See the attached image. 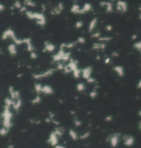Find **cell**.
Listing matches in <instances>:
<instances>
[{
    "instance_id": "c3c4849f",
    "label": "cell",
    "mask_w": 141,
    "mask_h": 148,
    "mask_svg": "<svg viewBox=\"0 0 141 148\" xmlns=\"http://www.w3.org/2000/svg\"><path fill=\"white\" fill-rule=\"evenodd\" d=\"M55 148H65V147H64L63 145H57L56 146H55Z\"/></svg>"
},
{
    "instance_id": "d590c367",
    "label": "cell",
    "mask_w": 141,
    "mask_h": 148,
    "mask_svg": "<svg viewBox=\"0 0 141 148\" xmlns=\"http://www.w3.org/2000/svg\"><path fill=\"white\" fill-rule=\"evenodd\" d=\"M30 58L32 60H35L37 58H38V54L35 51H32L30 53Z\"/></svg>"
},
{
    "instance_id": "5bb4252c",
    "label": "cell",
    "mask_w": 141,
    "mask_h": 148,
    "mask_svg": "<svg viewBox=\"0 0 141 148\" xmlns=\"http://www.w3.org/2000/svg\"><path fill=\"white\" fill-rule=\"evenodd\" d=\"M23 44H26V46H27V50L30 53L35 51V48H34V46H33L32 44V40L30 37L23 38Z\"/></svg>"
},
{
    "instance_id": "4fadbf2b",
    "label": "cell",
    "mask_w": 141,
    "mask_h": 148,
    "mask_svg": "<svg viewBox=\"0 0 141 148\" xmlns=\"http://www.w3.org/2000/svg\"><path fill=\"white\" fill-rule=\"evenodd\" d=\"M56 46L52 42L45 41L44 42V48H43V52H53L55 50Z\"/></svg>"
},
{
    "instance_id": "6da1fadb",
    "label": "cell",
    "mask_w": 141,
    "mask_h": 148,
    "mask_svg": "<svg viewBox=\"0 0 141 148\" xmlns=\"http://www.w3.org/2000/svg\"><path fill=\"white\" fill-rule=\"evenodd\" d=\"M26 15L30 19L35 20L37 24L41 27H43L46 24V18L45 16L41 13L37 12H32L30 10H27L26 13Z\"/></svg>"
},
{
    "instance_id": "8d00e7d4",
    "label": "cell",
    "mask_w": 141,
    "mask_h": 148,
    "mask_svg": "<svg viewBox=\"0 0 141 148\" xmlns=\"http://www.w3.org/2000/svg\"><path fill=\"white\" fill-rule=\"evenodd\" d=\"M90 136V132H87L85 133H84L83 134H82L81 136H79V139H86Z\"/></svg>"
},
{
    "instance_id": "ab89813d",
    "label": "cell",
    "mask_w": 141,
    "mask_h": 148,
    "mask_svg": "<svg viewBox=\"0 0 141 148\" xmlns=\"http://www.w3.org/2000/svg\"><path fill=\"white\" fill-rule=\"evenodd\" d=\"M87 82L90 84H93V83H94V82H96V80L94 77H90L89 79H87Z\"/></svg>"
},
{
    "instance_id": "e0dca14e",
    "label": "cell",
    "mask_w": 141,
    "mask_h": 148,
    "mask_svg": "<svg viewBox=\"0 0 141 148\" xmlns=\"http://www.w3.org/2000/svg\"><path fill=\"white\" fill-rule=\"evenodd\" d=\"M100 6L102 7H105L107 13H112L113 12V5L112 3L109 1H101L100 3Z\"/></svg>"
},
{
    "instance_id": "f546056e",
    "label": "cell",
    "mask_w": 141,
    "mask_h": 148,
    "mask_svg": "<svg viewBox=\"0 0 141 148\" xmlns=\"http://www.w3.org/2000/svg\"><path fill=\"white\" fill-rule=\"evenodd\" d=\"M9 130L10 129H7V128H6V127H1V130H0V134H1V136H4L7 135V134H8V133L9 132Z\"/></svg>"
},
{
    "instance_id": "f1b7e54d",
    "label": "cell",
    "mask_w": 141,
    "mask_h": 148,
    "mask_svg": "<svg viewBox=\"0 0 141 148\" xmlns=\"http://www.w3.org/2000/svg\"><path fill=\"white\" fill-rule=\"evenodd\" d=\"M112 37H109V36H102V37H100L98 39L99 41L101 42H109V41H111L112 39Z\"/></svg>"
},
{
    "instance_id": "681fc988",
    "label": "cell",
    "mask_w": 141,
    "mask_h": 148,
    "mask_svg": "<svg viewBox=\"0 0 141 148\" xmlns=\"http://www.w3.org/2000/svg\"><path fill=\"white\" fill-rule=\"evenodd\" d=\"M137 38H138V37H137V36H136V34H134V35H133V36H132V39H133V40H136Z\"/></svg>"
},
{
    "instance_id": "4316f807",
    "label": "cell",
    "mask_w": 141,
    "mask_h": 148,
    "mask_svg": "<svg viewBox=\"0 0 141 148\" xmlns=\"http://www.w3.org/2000/svg\"><path fill=\"white\" fill-rule=\"evenodd\" d=\"M76 87H77V90L79 92H82V91H83L85 89V85L83 82H79V83L77 84Z\"/></svg>"
},
{
    "instance_id": "8992f818",
    "label": "cell",
    "mask_w": 141,
    "mask_h": 148,
    "mask_svg": "<svg viewBox=\"0 0 141 148\" xmlns=\"http://www.w3.org/2000/svg\"><path fill=\"white\" fill-rule=\"evenodd\" d=\"M16 37L17 36L15 33V31H13V29H8L6 31H4L3 33H2V36H1V39L3 40H6V39H8L9 38L12 39L13 40H14Z\"/></svg>"
},
{
    "instance_id": "836d02e7",
    "label": "cell",
    "mask_w": 141,
    "mask_h": 148,
    "mask_svg": "<svg viewBox=\"0 0 141 148\" xmlns=\"http://www.w3.org/2000/svg\"><path fill=\"white\" fill-rule=\"evenodd\" d=\"M77 42L78 44H83L85 43V39L83 37H82V36H81L79 37H78L77 39Z\"/></svg>"
},
{
    "instance_id": "d6986e66",
    "label": "cell",
    "mask_w": 141,
    "mask_h": 148,
    "mask_svg": "<svg viewBox=\"0 0 141 148\" xmlns=\"http://www.w3.org/2000/svg\"><path fill=\"white\" fill-rule=\"evenodd\" d=\"M97 23H98V19L96 17H94L90 21L89 26H88V32L90 33H92L93 32L94 30L95 29L96 25H97Z\"/></svg>"
},
{
    "instance_id": "ba28073f",
    "label": "cell",
    "mask_w": 141,
    "mask_h": 148,
    "mask_svg": "<svg viewBox=\"0 0 141 148\" xmlns=\"http://www.w3.org/2000/svg\"><path fill=\"white\" fill-rule=\"evenodd\" d=\"M48 143L54 147L59 144V138L55 132H52L51 134H50L48 137Z\"/></svg>"
},
{
    "instance_id": "2e32d148",
    "label": "cell",
    "mask_w": 141,
    "mask_h": 148,
    "mask_svg": "<svg viewBox=\"0 0 141 148\" xmlns=\"http://www.w3.org/2000/svg\"><path fill=\"white\" fill-rule=\"evenodd\" d=\"M8 51L11 56H15L17 53V44L15 43L10 44L8 46Z\"/></svg>"
},
{
    "instance_id": "83f0119b",
    "label": "cell",
    "mask_w": 141,
    "mask_h": 148,
    "mask_svg": "<svg viewBox=\"0 0 141 148\" xmlns=\"http://www.w3.org/2000/svg\"><path fill=\"white\" fill-rule=\"evenodd\" d=\"M41 96L39 95H37L36 96V97L35 98H33L32 100H31V103L32 105H37L39 103H41Z\"/></svg>"
},
{
    "instance_id": "9a60e30c",
    "label": "cell",
    "mask_w": 141,
    "mask_h": 148,
    "mask_svg": "<svg viewBox=\"0 0 141 148\" xmlns=\"http://www.w3.org/2000/svg\"><path fill=\"white\" fill-rule=\"evenodd\" d=\"M113 71L115 72L116 74L119 75V77H123L125 75V69L122 66L117 65L112 68Z\"/></svg>"
},
{
    "instance_id": "f907efd6",
    "label": "cell",
    "mask_w": 141,
    "mask_h": 148,
    "mask_svg": "<svg viewBox=\"0 0 141 148\" xmlns=\"http://www.w3.org/2000/svg\"><path fill=\"white\" fill-rule=\"evenodd\" d=\"M138 129H140V131H141V120L138 122Z\"/></svg>"
},
{
    "instance_id": "44dd1931",
    "label": "cell",
    "mask_w": 141,
    "mask_h": 148,
    "mask_svg": "<svg viewBox=\"0 0 141 148\" xmlns=\"http://www.w3.org/2000/svg\"><path fill=\"white\" fill-rule=\"evenodd\" d=\"M22 105V100L21 98L17 99V100H13V107L14 110L15 111H19L20 110V108L21 107Z\"/></svg>"
},
{
    "instance_id": "6f0895ef",
    "label": "cell",
    "mask_w": 141,
    "mask_h": 148,
    "mask_svg": "<svg viewBox=\"0 0 141 148\" xmlns=\"http://www.w3.org/2000/svg\"></svg>"
},
{
    "instance_id": "816d5d0a",
    "label": "cell",
    "mask_w": 141,
    "mask_h": 148,
    "mask_svg": "<svg viewBox=\"0 0 141 148\" xmlns=\"http://www.w3.org/2000/svg\"><path fill=\"white\" fill-rule=\"evenodd\" d=\"M30 1H31V0H24V4H25L26 3H27V2Z\"/></svg>"
},
{
    "instance_id": "d4e9b609",
    "label": "cell",
    "mask_w": 141,
    "mask_h": 148,
    "mask_svg": "<svg viewBox=\"0 0 141 148\" xmlns=\"http://www.w3.org/2000/svg\"><path fill=\"white\" fill-rule=\"evenodd\" d=\"M69 136H70V138L73 141H77L79 139V136L76 131H74V129H70L69 130Z\"/></svg>"
},
{
    "instance_id": "d6a6232c",
    "label": "cell",
    "mask_w": 141,
    "mask_h": 148,
    "mask_svg": "<svg viewBox=\"0 0 141 148\" xmlns=\"http://www.w3.org/2000/svg\"><path fill=\"white\" fill-rule=\"evenodd\" d=\"M97 95H98V92H97V91L96 89H94V90L92 91L90 93V97L91 98H92V99L96 98Z\"/></svg>"
},
{
    "instance_id": "7c38bea8",
    "label": "cell",
    "mask_w": 141,
    "mask_h": 148,
    "mask_svg": "<svg viewBox=\"0 0 141 148\" xmlns=\"http://www.w3.org/2000/svg\"><path fill=\"white\" fill-rule=\"evenodd\" d=\"M8 91H9L10 98L13 100H17V99L21 98V95H20L19 91L15 90L13 87H10L9 89H8Z\"/></svg>"
},
{
    "instance_id": "7402d4cb",
    "label": "cell",
    "mask_w": 141,
    "mask_h": 148,
    "mask_svg": "<svg viewBox=\"0 0 141 148\" xmlns=\"http://www.w3.org/2000/svg\"><path fill=\"white\" fill-rule=\"evenodd\" d=\"M106 48V44L104 42H101V43H94L92 45V48L94 50H96V51H99V50H102L103 51L105 48Z\"/></svg>"
},
{
    "instance_id": "11a10c76",
    "label": "cell",
    "mask_w": 141,
    "mask_h": 148,
    "mask_svg": "<svg viewBox=\"0 0 141 148\" xmlns=\"http://www.w3.org/2000/svg\"><path fill=\"white\" fill-rule=\"evenodd\" d=\"M139 10H140V11L141 12V5L140 6V7H139Z\"/></svg>"
},
{
    "instance_id": "bcb514c9",
    "label": "cell",
    "mask_w": 141,
    "mask_h": 148,
    "mask_svg": "<svg viewBox=\"0 0 141 148\" xmlns=\"http://www.w3.org/2000/svg\"><path fill=\"white\" fill-rule=\"evenodd\" d=\"M19 11H20L21 13H24V12L26 13V11H27V8H26V6H22V8L19 10Z\"/></svg>"
},
{
    "instance_id": "f6af8a7d",
    "label": "cell",
    "mask_w": 141,
    "mask_h": 148,
    "mask_svg": "<svg viewBox=\"0 0 141 148\" xmlns=\"http://www.w3.org/2000/svg\"><path fill=\"white\" fill-rule=\"evenodd\" d=\"M119 53L117 51H114L112 53V57H114V58L119 57Z\"/></svg>"
},
{
    "instance_id": "f35d334b",
    "label": "cell",
    "mask_w": 141,
    "mask_h": 148,
    "mask_svg": "<svg viewBox=\"0 0 141 148\" xmlns=\"http://www.w3.org/2000/svg\"><path fill=\"white\" fill-rule=\"evenodd\" d=\"M74 125L77 126V127H80L81 125H82V122L81 120L78 119L77 118H74Z\"/></svg>"
},
{
    "instance_id": "ac0fdd59",
    "label": "cell",
    "mask_w": 141,
    "mask_h": 148,
    "mask_svg": "<svg viewBox=\"0 0 141 148\" xmlns=\"http://www.w3.org/2000/svg\"><path fill=\"white\" fill-rule=\"evenodd\" d=\"M42 93H44L45 95H52L55 93V91L51 86H50L48 84H45L44 86H43Z\"/></svg>"
},
{
    "instance_id": "484cf974",
    "label": "cell",
    "mask_w": 141,
    "mask_h": 148,
    "mask_svg": "<svg viewBox=\"0 0 141 148\" xmlns=\"http://www.w3.org/2000/svg\"><path fill=\"white\" fill-rule=\"evenodd\" d=\"M34 88H35V92L37 94L39 95V93H42V89H43V86H42L41 84L39 83H37L35 84L34 86Z\"/></svg>"
},
{
    "instance_id": "60d3db41",
    "label": "cell",
    "mask_w": 141,
    "mask_h": 148,
    "mask_svg": "<svg viewBox=\"0 0 141 148\" xmlns=\"http://www.w3.org/2000/svg\"><path fill=\"white\" fill-rule=\"evenodd\" d=\"M112 120H113L112 116H110V115L107 116L105 118V122H111Z\"/></svg>"
},
{
    "instance_id": "9c48e42d",
    "label": "cell",
    "mask_w": 141,
    "mask_h": 148,
    "mask_svg": "<svg viewBox=\"0 0 141 148\" xmlns=\"http://www.w3.org/2000/svg\"><path fill=\"white\" fill-rule=\"evenodd\" d=\"M120 136L121 134L119 133H116L109 137V143L113 148H115L119 145V141H120Z\"/></svg>"
},
{
    "instance_id": "603a6c76",
    "label": "cell",
    "mask_w": 141,
    "mask_h": 148,
    "mask_svg": "<svg viewBox=\"0 0 141 148\" xmlns=\"http://www.w3.org/2000/svg\"><path fill=\"white\" fill-rule=\"evenodd\" d=\"M92 9V6L90 3H85L83 5V8H81V14H85L91 11Z\"/></svg>"
},
{
    "instance_id": "ffe728a7",
    "label": "cell",
    "mask_w": 141,
    "mask_h": 148,
    "mask_svg": "<svg viewBox=\"0 0 141 148\" xmlns=\"http://www.w3.org/2000/svg\"><path fill=\"white\" fill-rule=\"evenodd\" d=\"M77 44V42H67V43H62L60 45V49H63L65 50V48H74Z\"/></svg>"
},
{
    "instance_id": "7a4b0ae2",
    "label": "cell",
    "mask_w": 141,
    "mask_h": 148,
    "mask_svg": "<svg viewBox=\"0 0 141 148\" xmlns=\"http://www.w3.org/2000/svg\"><path fill=\"white\" fill-rule=\"evenodd\" d=\"M10 107L4 106L3 111L1 113V118L3 121V127L7 129H10L13 126L12 118H13V113L10 111Z\"/></svg>"
},
{
    "instance_id": "4dcf8cb0",
    "label": "cell",
    "mask_w": 141,
    "mask_h": 148,
    "mask_svg": "<svg viewBox=\"0 0 141 148\" xmlns=\"http://www.w3.org/2000/svg\"><path fill=\"white\" fill-rule=\"evenodd\" d=\"M134 48L136 50L138 51H141V41H138V42H136L134 44Z\"/></svg>"
},
{
    "instance_id": "3957f363",
    "label": "cell",
    "mask_w": 141,
    "mask_h": 148,
    "mask_svg": "<svg viewBox=\"0 0 141 148\" xmlns=\"http://www.w3.org/2000/svg\"><path fill=\"white\" fill-rule=\"evenodd\" d=\"M71 52H65L63 49H60L57 54L52 56V60L55 62H59L61 61H68L70 60Z\"/></svg>"
},
{
    "instance_id": "7bdbcfd3",
    "label": "cell",
    "mask_w": 141,
    "mask_h": 148,
    "mask_svg": "<svg viewBox=\"0 0 141 148\" xmlns=\"http://www.w3.org/2000/svg\"><path fill=\"white\" fill-rule=\"evenodd\" d=\"M111 62V58H109V57H107V58L105 59V60H104V62H105V64H109V62Z\"/></svg>"
},
{
    "instance_id": "cb8c5ba5",
    "label": "cell",
    "mask_w": 141,
    "mask_h": 148,
    "mask_svg": "<svg viewBox=\"0 0 141 148\" xmlns=\"http://www.w3.org/2000/svg\"><path fill=\"white\" fill-rule=\"evenodd\" d=\"M70 12L74 14H81V8L79 5L74 4L71 7Z\"/></svg>"
},
{
    "instance_id": "52a82bcc",
    "label": "cell",
    "mask_w": 141,
    "mask_h": 148,
    "mask_svg": "<svg viewBox=\"0 0 141 148\" xmlns=\"http://www.w3.org/2000/svg\"><path fill=\"white\" fill-rule=\"evenodd\" d=\"M92 71H93V68L92 66L86 67L83 68V69H81V76L87 80V79L92 77Z\"/></svg>"
},
{
    "instance_id": "e575fe53",
    "label": "cell",
    "mask_w": 141,
    "mask_h": 148,
    "mask_svg": "<svg viewBox=\"0 0 141 148\" xmlns=\"http://www.w3.org/2000/svg\"><path fill=\"white\" fill-rule=\"evenodd\" d=\"M83 26V22L82 21H77V22L75 23V28L76 29H79Z\"/></svg>"
},
{
    "instance_id": "9f6ffc18",
    "label": "cell",
    "mask_w": 141,
    "mask_h": 148,
    "mask_svg": "<svg viewBox=\"0 0 141 148\" xmlns=\"http://www.w3.org/2000/svg\"><path fill=\"white\" fill-rule=\"evenodd\" d=\"M73 1H76V0H73Z\"/></svg>"
},
{
    "instance_id": "b9f144b4",
    "label": "cell",
    "mask_w": 141,
    "mask_h": 148,
    "mask_svg": "<svg viewBox=\"0 0 141 148\" xmlns=\"http://www.w3.org/2000/svg\"><path fill=\"white\" fill-rule=\"evenodd\" d=\"M105 29L106 31H111L112 30V26L110 25V24H107V25L105 26Z\"/></svg>"
},
{
    "instance_id": "7dc6e473",
    "label": "cell",
    "mask_w": 141,
    "mask_h": 148,
    "mask_svg": "<svg viewBox=\"0 0 141 148\" xmlns=\"http://www.w3.org/2000/svg\"><path fill=\"white\" fill-rule=\"evenodd\" d=\"M137 88L139 89H141V79L138 81V84H137Z\"/></svg>"
},
{
    "instance_id": "30bf717a",
    "label": "cell",
    "mask_w": 141,
    "mask_h": 148,
    "mask_svg": "<svg viewBox=\"0 0 141 148\" xmlns=\"http://www.w3.org/2000/svg\"><path fill=\"white\" fill-rule=\"evenodd\" d=\"M122 139H123L124 145L127 147H131L132 145H134V144L135 143L134 137L131 135L124 136Z\"/></svg>"
},
{
    "instance_id": "1f68e13d",
    "label": "cell",
    "mask_w": 141,
    "mask_h": 148,
    "mask_svg": "<svg viewBox=\"0 0 141 148\" xmlns=\"http://www.w3.org/2000/svg\"><path fill=\"white\" fill-rule=\"evenodd\" d=\"M13 7H15V8H17V9L20 10L22 8V5H21V3L19 1V0H16V1H15L14 4H13Z\"/></svg>"
},
{
    "instance_id": "8fae6325",
    "label": "cell",
    "mask_w": 141,
    "mask_h": 148,
    "mask_svg": "<svg viewBox=\"0 0 141 148\" xmlns=\"http://www.w3.org/2000/svg\"><path fill=\"white\" fill-rule=\"evenodd\" d=\"M63 9H64V5H63V2H59L57 4V6L51 10V15H60L63 12Z\"/></svg>"
},
{
    "instance_id": "74e56055",
    "label": "cell",
    "mask_w": 141,
    "mask_h": 148,
    "mask_svg": "<svg viewBox=\"0 0 141 148\" xmlns=\"http://www.w3.org/2000/svg\"><path fill=\"white\" fill-rule=\"evenodd\" d=\"M91 37H93V38L99 39L101 37V32L100 31H96L95 33H92V35L91 36Z\"/></svg>"
},
{
    "instance_id": "5b68a950",
    "label": "cell",
    "mask_w": 141,
    "mask_h": 148,
    "mask_svg": "<svg viewBox=\"0 0 141 148\" xmlns=\"http://www.w3.org/2000/svg\"><path fill=\"white\" fill-rule=\"evenodd\" d=\"M116 9L117 12L121 13H125L127 11V3L125 1L119 0L116 5Z\"/></svg>"
},
{
    "instance_id": "db71d44e",
    "label": "cell",
    "mask_w": 141,
    "mask_h": 148,
    "mask_svg": "<svg viewBox=\"0 0 141 148\" xmlns=\"http://www.w3.org/2000/svg\"><path fill=\"white\" fill-rule=\"evenodd\" d=\"M139 19H141V12H140V14H139Z\"/></svg>"
},
{
    "instance_id": "ee69618b",
    "label": "cell",
    "mask_w": 141,
    "mask_h": 148,
    "mask_svg": "<svg viewBox=\"0 0 141 148\" xmlns=\"http://www.w3.org/2000/svg\"><path fill=\"white\" fill-rule=\"evenodd\" d=\"M4 10H6V7H5V6L3 5V3H1L0 4V11L3 12V11H4Z\"/></svg>"
},
{
    "instance_id": "277c9868",
    "label": "cell",
    "mask_w": 141,
    "mask_h": 148,
    "mask_svg": "<svg viewBox=\"0 0 141 148\" xmlns=\"http://www.w3.org/2000/svg\"><path fill=\"white\" fill-rule=\"evenodd\" d=\"M57 70V69L55 68H52L50 69H48L47 71L42 72V73H39V74H34L32 75V77H34L36 80H40L42 78H45V77H48L52 75Z\"/></svg>"
},
{
    "instance_id": "f5cc1de1",
    "label": "cell",
    "mask_w": 141,
    "mask_h": 148,
    "mask_svg": "<svg viewBox=\"0 0 141 148\" xmlns=\"http://www.w3.org/2000/svg\"><path fill=\"white\" fill-rule=\"evenodd\" d=\"M138 115H139V116H140L141 117V110H140L139 111H138Z\"/></svg>"
}]
</instances>
